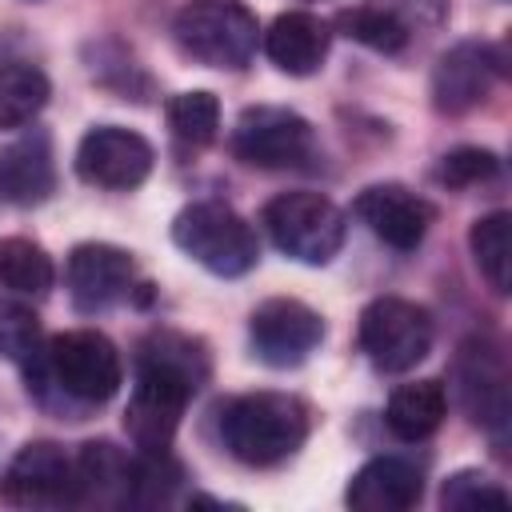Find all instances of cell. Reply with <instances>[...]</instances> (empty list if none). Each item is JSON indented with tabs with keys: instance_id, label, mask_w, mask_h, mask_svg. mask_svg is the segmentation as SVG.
I'll return each instance as SVG.
<instances>
[{
	"instance_id": "ffe728a7",
	"label": "cell",
	"mask_w": 512,
	"mask_h": 512,
	"mask_svg": "<svg viewBox=\"0 0 512 512\" xmlns=\"http://www.w3.org/2000/svg\"><path fill=\"white\" fill-rule=\"evenodd\" d=\"M448 416V392L440 380H412V384H400L392 396H388V408H384V424L392 436L400 440H424L432 436Z\"/></svg>"
},
{
	"instance_id": "8fae6325",
	"label": "cell",
	"mask_w": 512,
	"mask_h": 512,
	"mask_svg": "<svg viewBox=\"0 0 512 512\" xmlns=\"http://www.w3.org/2000/svg\"><path fill=\"white\" fill-rule=\"evenodd\" d=\"M152 164H156L152 144L120 124H96L76 144V176L92 188H108V192L140 188Z\"/></svg>"
},
{
	"instance_id": "7402d4cb",
	"label": "cell",
	"mask_w": 512,
	"mask_h": 512,
	"mask_svg": "<svg viewBox=\"0 0 512 512\" xmlns=\"http://www.w3.org/2000/svg\"><path fill=\"white\" fill-rule=\"evenodd\" d=\"M48 76L36 64H0V132L24 128L48 104Z\"/></svg>"
},
{
	"instance_id": "7a4b0ae2",
	"label": "cell",
	"mask_w": 512,
	"mask_h": 512,
	"mask_svg": "<svg viewBox=\"0 0 512 512\" xmlns=\"http://www.w3.org/2000/svg\"><path fill=\"white\" fill-rule=\"evenodd\" d=\"M124 384V360L116 344L96 328H72L48 340L28 360V392L60 396V412H84L112 400Z\"/></svg>"
},
{
	"instance_id": "5bb4252c",
	"label": "cell",
	"mask_w": 512,
	"mask_h": 512,
	"mask_svg": "<svg viewBox=\"0 0 512 512\" xmlns=\"http://www.w3.org/2000/svg\"><path fill=\"white\" fill-rule=\"evenodd\" d=\"M132 272H136V264L124 248L104 244V240L76 244L68 252V268H64L68 296H72L76 312L96 316V312L112 308L132 288Z\"/></svg>"
},
{
	"instance_id": "9c48e42d",
	"label": "cell",
	"mask_w": 512,
	"mask_h": 512,
	"mask_svg": "<svg viewBox=\"0 0 512 512\" xmlns=\"http://www.w3.org/2000/svg\"><path fill=\"white\" fill-rule=\"evenodd\" d=\"M452 376H456V396L468 420L488 436L504 440L508 416H512V376H508V356L500 340L468 336L456 352Z\"/></svg>"
},
{
	"instance_id": "44dd1931",
	"label": "cell",
	"mask_w": 512,
	"mask_h": 512,
	"mask_svg": "<svg viewBox=\"0 0 512 512\" xmlns=\"http://www.w3.org/2000/svg\"><path fill=\"white\" fill-rule=\"evenodd\" d=\"M468 248L480 276L504 296L512 288V216L488 212L468 228Z\"/></svg>"
},
{
	"instance_id": "e0dca14e",
	"label": "cell",
	"mask_w": 512,
	"mask_h": 512,
	"mask_svg": "<svg viewBox=\"0 0 512 512\" xmlns=\"http://www.w3.org/2000/svg\"><path fill=\"white\" fill-rule=\"evenodd\" d=\"M424 496V476L400 456H376L348 480V508L356 512H404Z\"/></svg>"
},
{
	"instance_id": "8992f818",
	"label": "cell",
	"mask_w": 512,
	"mask_h": 512,
	"mask_svg": "<svg viewBox=\"0 0 512 512\" xmlns=\"http://www.w3.org/2000/svg\"><path fill=\"white\" fill-rule=\"evenodd\" d=\"M264 232L272 244L300 264H328L348 236V216L320 192H280L260 212Z\"/></svg>"
},
{
	"instance_id": "ba28073f",
	"label": "cell",
	"mask_w": 512,
	"mask_h": 512,
	"mask_svg": "<svg viewBox=\"0 0 512 512\" xmlns=\"http://www.w3.org/2000/svg\"><path fill=\"white\" fill-rule=\"evenodd\" d=\"M232 152L252 168H312L320 144L312 124L280 104H252L232 124Z\"/></svg>"
},
{
	"instance_id": "3957f363",
	"label": "cell",
	"mask_w": 512,
	"mask_h": 512,
	"mask_svg": "<svg viewBox=\"0 0 512 512\" xmlns=\"http://www.w3.org/2000/svg\"><path fill=\"white\" fill-rule=\"evenodd\" d=\"M312 432V412L292 392H248L224 404L220 440L248 468L284 464L304 448Z\"/></svg>"
},
{
	"instance_id": "ac0fdd59",
	"label": "cell",
	"mask_w": 512,
	"mask_h": 512,
	"mask_svg": "<svg viewBox=\"0 0 512 512\" xmlns=\"http://www.w3.org/2000/svg\"><path fill=\"white\" fill-rule=\"evenodd\" d=\"M264 40V52L268 60L288 72V76H312L324 56H328V44H332V32L320 16L312 12H284L268 24V32H260Z\"/></svg>"
},
{
	"instance_id": "484cf974",
	"label": "cell",
	"mask_w": 512,
	"mask_h": 512,
	"mask_svg": "<svg viewBox=\"0 0 512 512\" xmlns=\"http://www.w3.org/2000/svg\"><path fill=\"white\" fill-rule=\"evenodd\" d=\"M184 480V468L172 460V452H140L132 456V496L128 504L136 508H156V504H168L172 492L180 488Z\"/></svg>"
},
{
	"instance_id": "52a82bcc",
	"label": "cell",
	"mask_w": 512,
	"mask_h": 512,
	"mask_svg": "<svg viewBox=\"0 0 512 512\" xmlns=\"http://www.w3.org/2000/svg\"><path fill=\"white\" fill-rule=\"evenodd\" d=\"M360 352L376 372H408L432 352V316L416 300L404 296H376L364 304L356 324Z\"/></svg>"
},
{
	"instance_id": "83f0119b",
	"label": "cell",
	"mask_w": 512,
	"mask_h": 512,
	"mask_svg": "<svg viewBox=\"0 0 512 512\" xmlns=\"http://www.w3.org/2000/svg\"><path fill=\"white\" fill-rule=\"evenodd\" d=\"M0 352L24 364L40 352V320L20 300H0Z\"/></svg>"
},
{
	"instance_id": "9a60e30c",
	"label": "cell",
	"mask_w": 512,
	"mask_h": 512,
	"mask_svg": "<svg viewBox=\"0 0 512 512\" xmlns=\"http://www.w3.org/2000/svg\"><path fill=\"white\" fill-rule=\"evenodd\" d=\"M356 216L368 224V232L376 240H384L396 252H412L420 248V240L428 236V224L436 220V208L408 192L404 184H368L356 196Z\"/></svg>"
},
{
	"instance_id": "277c9868",
	"label": "cell",
	"mask_w": 512,
	"mask_h": 512,
	"mask_svg": "<svg viewBox=\"0 0 512 512\" xmlns=\"http://www.w3.org/2000/svg\"><path fill=\"white\" fill-rule=\"evenodd\" d=\"M172 40L188 60L204 68L240 72L260 48V24L256 12L240 0H192L176 12Z\"/></svg>"
},
{
	"instance_id": "5b68a950",
	"label": "cell",
	"mask_w": 512,
	"mask_h": 512,
	"mask_svg": "<svg viewBox=\"0 0 512 512\" xmlns=\"http://www.w3.org/2000/svg\"><path fill=\"white\" fill-rule=\"evenodd\" d=\"M172 244L212 276H244L260 260L252 224L220 200H192L180 208L172 220Z\"/></svg>"
},
{
	"instance_id": "7c38bea8",
	"label": "cell",
	"mask_w": 512,
	"mask_h": 512,
	"mask_svg": "<svg viewBox=\"0 0 512 512\" xmlns=\"http://www.w3.org/2000/svg\"><path fill=\"white\" fill-rule=\"evenodd\" d=\"M0 496L20 508L76 504V464L60 444L32 440L12 456V464L0 480Z\"/></svg>"
},
{
	"instance_id": "30bf717a",
	"label": "cell",
	"mask_w": 512,
	"mask_h": 512,
	"mask_svg": "<svg viewBox=\"0 0 512 512\" xmlns=\"http://www.w3.org/2000/svg\"><path fill=\"white\" fill-rule=\"evenodd\" d=\"M252 352L268 368H296L304 364L324 340V316L292 296H272L252 308L248 316Z\"/></svg>"
},
{
	"instance_id": "4316f807",
	"label": "cell",
	"mask_w": 512,
	"mask_h": 512,
	"mask_svg": "<svg viewBox=\"0 0 512 512\" xmlns=\"http://www.w3.org/2000/svg\"><path fill=\"white\" fill-rule=\"evenodd\" d=\"M500 176V160L496 152L488 148H476V144H464V148H452L440 156L436 164V180L448 184V188H476V184H488Z\"/></svg>"
},
{
	"instance_id": "d6986e66",
	"label": "cell",
	"mask_w": 512,
	"mask_h": 512,
	"mask_svg": "<svg viewBox=\"0 0 512 512\" xmlns=\"http://www.w3.org/2000/svg\"><path fill=\"white\" fill-rule=\"evenodd\" d=\"M76 464V504L120 508L132 496V456L112 440H88L72 456Z\"/></svg>"
},
{
	"instance_id": "f1b7e54d",
	"label": "cell",
	"mask_w": 512,
	"mask_h": 512,
	"mask_svg": "<svg viewBox=\"0 0 512 512\" xmlns=\"http://www.w3.org/2000/svg\"><path fill=\"white\" fill-rule=\"evenodd\" d=\"M440 504H444V508H484V504L504 508V504H508V492H504L496 480H488L484 472L460 468V472H452V476L444 480Z\"/></svg>"
},
{
	"instance_id": "4fadbf2b",
	"label": "cell",
	"mask_w": 512,
	"mask_h": 512,
	"mask_svg": "<svg viewBox=\"0 0 512 512\" xmlns=\"http://www.w3.org/2000/svg\"><path fill=\"white\" fill-rule=\"evenodd\" d=\"M500 72H504L500 48L480 44V40L452 44L432 68V108L444 112V116L472 112L476 104L488 100V92L500 80Z\"/></svg>"
},
{
	"instance_id": "f546056e",
	"label": "cell",
	"mask_w": 512,
	"mask_h": 512,
	"mask_svg": "<svg viewBox=\"0 0 512 512\" xmlns=\"http://www.w3.org/2000/svg\"><path fill=\"white\" fill-rule=\"evenodd\" d=\"M380 8L396 12L404 24L408 20H420V24H440L448 16V0H384Z\"/></svg>"
},
{
	"instance_id": "cb8c5ba5",
	"label": "cell",
	"mask_w": 512,
	"mask_h": 512,
	"mask_svg": "<svg viewBox=\"0 0 512 512\" xmlns=\"http://www.w3.org/2000/svg\"><path fill=\"white\" fill-rule=\"evenodd\" d=\"M332 24H336L340 36H348V40L372 48V52H384V56H392V52H400V48L408 44V24H404L396 12L380 8V4L340 8Z\"/></svg>"
},
{
	"instance_id": "603a6c76",
	"label": "cell",
	"mask_w": 512,
	"mask_h": 512,
	"mask_svg": "<svg viewBox=\"0 0 512 512\" xmlns=\"http://www.w3.org/2000/svg\"><path fill=\"white\" fill-rule=\"evenodd\" d=\"M56 280L52 256L28 240V236H4L0 240V284L12 296H44Z\"/></svg>"
},
{
	"instance_id": "d4e9b609",
	"label": "cell",
	"mask_w": 512,
	"mask_h": 512,
	"mask_svg": "<svg viewBox=\"0 0 512 512\" xmlns=\"http://www.w3.org/2000/svg\"><path fill=\"white\" fill-rule=\"evenodd\" d=\"M168 116V128L180 144H192V148H204L216 140L220 132V100L208 92V88H192V92H176L164 108Z\"/></svg>"
},
{
	"instance_id": "6da1fadb",
	"label": "cell",
	"mask_w": 512,
	"mask_h": 512,
	"mask_svg": "<svg viewBox=\"0 0 512 512\" xmlns=\"http://www.w3.org/2000/svg\"><path fill=\"white\" fill-rule=\"evenodd\" d=\"M208 376L212 360L204 340L176 328H152L136 348V384L124 408L128 440L140 452L172 448L180 416L188 400L208 384Z\"/></svg>"
},
{
	"instance_id": "2e32d148",
	"label": "cell",
	"mask_w": 512,
	"mask_h": 512,
	"mask_svg": "<svg viewBox=\"0 0 512 512\" xmlns=\"http://www.w3.org/2000/svg\"><path fill=\"white\" fill-rule=\"evenodd\" d=\"M56 192V160L52 136L44 128H28L12 144L0 148V196L16 208L44 204Z\"/></svg>"
}]
</instances>
